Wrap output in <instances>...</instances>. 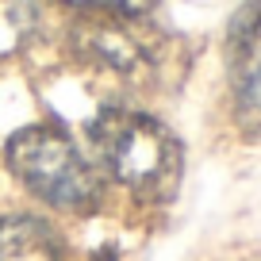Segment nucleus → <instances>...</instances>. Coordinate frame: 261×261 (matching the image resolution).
Wrapping results in <instances>:
<instances>
[{
	"label": "nucleus",
	"instance_id": "39448f33",
	"mask_svg": "<svg viewBox=\"0 0 261 261\" xmlns=\"http://www.w3.org/2000/svg\"><path fill=\"white\" fill-rule=\"evenodd\" d=\"M81 8H104L108 16H146L158 0H69Z\"/></svg>",
	"mask_w": 261,
	"mask_h": 261
},
{
	"label": "nucleus",
	"instance_id": "7ed1b4c3",
	"mask_svg": "<svg viewBox=\"0 0 261 261\" xmlns=\"http://www.w3.org/2000/svg\"><path fill=\"white\" fill-rule=\"evenodd\" d=\"M230 85L246 119H261V0H242L230 19Z\"/></svg>",
	"mask_w": 261,
	"mask_h": 261
},
{
	"label": "nucleus",
	"instance_id": "f03ea898",
	"mask_svg": "<svg viewBox=\"0 0 261 261\" xmlns=\"http://www.w3.org/2000/svg\"><path fill=\"white\" fill-rule=\"evenodd\" d=\"M8 169L39 200L62 212H92L100 204V180L81 158L73 139L58 127L35 123L8 139Z\"/></svg>",
	"mask_w": 261,
	"mask_h": 261
},
{
	"label": "nucleus",
	"instance_id": "20e7f679",
	"mask_svg": "<svg viewBox=\"0 0 261 261\" xmlns=\"http://www.w3.org/2000/svg\"><path fill=\"white\" fill-rule=\"evenodd\" d=\"M62 238L35 215H0V261H58Z\"/></svg>",
	"mask_w": 261,
	"mask_h": 261
},
{
	"label": "nucleus",
	"instance_id": "f257e3e1",
	"mask_svg": "<svg viewBox=\"0 0 261 261\" xmlns=\"http://www.w3.org/2000/svg\"><path fill=\"white\" fill-rule=\"evenodd\" d=\"M100 165L139 200H165L180 180V142L142 112H104L89 127Z\"/></svg>",
	"mask_w": 261,
	"mask_h": 261
}]
</instances>
